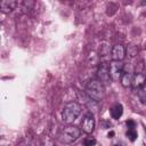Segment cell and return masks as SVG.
Segmentation results:
<instances>
[{"instance_id": "cell-1", "label": "cell", "mask_w": 146, "mask_h": 146, "mask_svg": "<svg viewBox=\"0 0 146 146\" xmlns=\"http://www.w3.org/2000/svg\"><path fill=\"white\" fill-rule=\"evenodd\" d=\"M84 92L94 100L100 102L105 95V88H104V84L98 79H92L87 83Z\"/></svg>"}, {"instance_id": "cell-2", "label": "cell", "mask_w": 146, "mask_h": 146, "mask_svg": "<svg viewBox=\"0 0 146 146\" xmlns=\"http://www.w3.org/2000/svg\"><path fill=\"white\" fill-rule=\"evenodd\" d=\"M81 135V129L78 128L76 125H72V124H67L66 127H64L59 133H58V139L60 143L63 144H71L73 141H75Z\"/></svg>"}, {"instance_id": "cell-3", "label": "cell", "mask_w": 146, "mask_h": 146, "mask_svg": "<svg viewBox=\"0 0 146 146\" xmlns=\"http://www.w3.org/2000/svg\"><path fill=\"white\" fill-rule=\"evenodd\" d=\"M81 113V105L76 102H70L65 104L63 112H62V120L63 122L71 124Z\"/></svg>"}, {"instance_id": "cell-4", "label": "cell", "mask_w": 146, "mask_h": 146, "mask_svg": "<svg viewBox=\"0 0 146 146\" xmlns=\"http://www.w3.org/2000/svg\"><path fill=\"white\" fill-rule=\"evenodd\" d=\"M123 63L119 60H112L108 63V72L112 81H119L123 73Z\"/></svg>"}, {"instance_id": "cell-5", "label": "cell", "mask_w": 146, "mask_h": 146, "mask_svg": "<svg viewBox=\"0 0 146 146\" xmlns=\"http://www.w3.org/2000/svg\"><path fill=\"white\" fill-rule=\"evenodd\" d=\"M94 129H95V119H94L92 114L91 113L86 114L81 121V130L89 135L94 131Z\"/></svg>"}, {"instance_id": "cell-6", "label": "cell", "mask_w": 146, "mask_h": 146, "mask_svg": "<svg viewBox=\"0 0 146 146\" xmlns=\"http://www.w3.org/2000/svg\"><path fill=\"white\" fill-rule=\"evenodd\" d=\"M97 76H98V80L103 84L110 82L111 78H110V72H108V63H100L98 71H97Z\"/></svg>"}, {"instance_id": "cell-7", "label": "cell", "mask_w": 146, "mask_h": 146, "mask_svg": "<svg viewBox=\"0 0 146 146\" xmlns=\"http://www.w3.org/2000/svg\"><path fill=\"white\" fill-rule=\"evenodd\" d=\"M125 57V48L122 44H115L113 46L111 50V58L112 60H119L122 62Z\"/></svg>"}, {"instance_id": "cell-8", "label": "cell", "mask_w": 146, "mask_h": 146, "mask_svg": "<svg viewBox=\"0 0 146 146\" xmlns=\"http://www.w3.org/2000/svg\"><path fill=\"white\" fill-rule=\"evenodd\" d=\"M83 100V104L88 107V110L90 111V112H92V113H96L97 111H98V102H96V100H94L92 98H90L86 92L84 94H82V95H79Z\"/></svg>"}, {"instance_id": "cell-9", "label": "cell", "mask_w": 146, "mask_h": 146, "mask_svg": "<svg viewBox=\"0 0 146 146\" xmlns=\"http://www.w3.org/2000/svg\"><path fill=\"white\" fill-rule=\"evenodd\" d=\"M145 82H146V75L145 73L141 71H137L135 74H133V79H132V87L133 89H137V88H140L143 86H145Z\"/></svg>"}, {"instance_id": "cell-10", "label": "cell", "mask_w": 146, "mask_h": 146, "mask_svg": "<svg viewBox=\"0 0 146 146\" xmlns=\"http://www.w3.org/2000/svg\"><path fill=\"white\" fill-rule=\"evenodd\" d=\"M17 5H18L17 1H1L0 2V9L2 13L7 14V13H10L13 9H15Z\"/></svg>"}, {"instance_id": "cell-11", "label": "cell", "mask_w": 146, "mask_h": 146, "mask_svg": "<svg viewBox=\"0 0 146 146\" xmlns=\"http://www.w3.org/2000/svg\"><path fill=\"white\" fill-rule=\"evenodd\" d=\"M132 79H133V74L131 72H124L123 71L120 81H121V84L123 87H130V86H132Z\"/></svg>"}, {"instance_id": "cell-12", "label": "cell", "mask_w": 146, "mask_h": 146, "mask_svg": "<svg viewBox=\"0 0 146 146\" xmlns=\"http://www.w3.org/2000/svg\"><path fill=\"white\" fill-rule=\"evenodd\" d=\"M122 113H123V106H122L121 104H115V105L111 108V115H112V117L115 119V120L120 119L121 115H122Z\"/></svg>"}, {"instance_id": "cell-13", "label": "cell", "mask_w": 146, "mask_h": 146, "mask_svg": "<svg viewBox=\"0 0 146 146\" xmlns=\"http://www.w3.org/2000/svg\"><path fill=\"white\" fill-rule=\"evenodd\" d=\"M135 91H136L139 100L141 103L146 104V86H143L140 88H137V89H135Z\"/></svg>"}, {"instance_id": "cell-14", "label": "cell", "mask_w": 146, "mask_h": 146, "mask_svg": "<svg viewBox=\"0 0 146 146\" xmlns=\"http://www.w3.org/2000/svg\"><path fill=\"white\" fill-rule=\"evenodd\" d=\"M125 135H127V137H128V139L130 141H135L137 139V136H138L136 129H128L127 132H125Z\"/></svg>"}, {"instance_id": "cell-15", "label": "cell", "mask_w": 146, "mask_h": 146, "mask_svg": "<svg viewBox=\"0 0 146 146\" xmlns=\"http://www.w3.org/2000/svg\"><path fill=\"white\" fill-rule=\"evenodd\" d=\"M96 145V139L92 136H87L83 139V146H95Z\"/></svg>"}, {"instance_id": "cell-16", "label": "cell", "mask_w": 146, "mask_h": 146, "mask_svg": "<svg viewBox=\"0 0 146 146\" xmlns=\"http://www.w3.org/2000/svg\"><path fill=\"white\" fill-rule=\"evenodd\" d=\"M125 124H127L128 129H135V127H136V122L133 120H128L125 122Z\"/></svg>"}, {"instance_id": "cell-17", "label": "cell", "mask_w": 146, "mask_h": 146, "mask_svg": "<svg viewBox=\"0 0 146 146\" xmlns=\"http://www.w3.org/2000/svg\"><path fill=\"white\" fill-rule=\"evenodd\" d=\"M113 135H114V132H113V131H111V132H108V135H107V136H108L110 138H112V136H113Z\"/></svg>"}, {"instance_id": "cell-18", "label": "cell", "mask_w": 146, "mask_h": 146, "mask_svg": "<svg viewBox=\"0 0 146 146\" xmlns=\"http://www.w3.org/2000/svg\"><path fill=\"white\" fill-rule=\"evenodd\" d=\"M144 144L146 146V130H145V137H144Z\"/></svg>"}, {"instance_id": "cell-19", "label": "cell", "mask_w": 146, "mask_h": 146, "mask_svg": "<svg viewBox=\"0 0 146 146\" xmlns=\"http://www.w3.org/2000/svg\"><path fill=\"white\" fill-rule=\"evenodd\" d=\"M111 146H120V145H115V144H113V145H111Z\"/></svg>"}]
</instances>
